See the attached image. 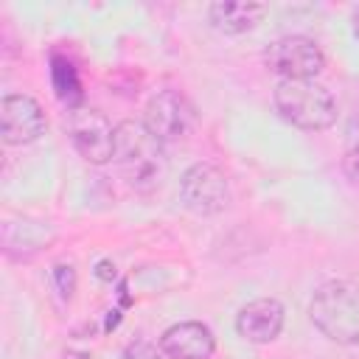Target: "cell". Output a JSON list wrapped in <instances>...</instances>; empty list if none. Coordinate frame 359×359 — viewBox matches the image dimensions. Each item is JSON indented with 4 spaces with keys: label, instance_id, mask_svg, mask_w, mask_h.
Masks as SVG:
<instances>
[{
    "label": "cell",
    "instance_id": "6da1fadb",
    "mask_svg": "<svg viewBox=\"0 0 359 359\" xmlns=\"http://www.w3.org/2000/svg\"><path fill=\"white\" fill-rule=\"evenodd\" d=\"M118 174L135 191H154L163 185L168 171V157L163 140L140 121H121L115 126V157Z\"/></svg>",
    "mask_w": 359,
    "mask_h": 359
},
{
    "label": "cell",
    "instance_id": "7a4b0ae2",
    "mask_svg": "<svg viewBox=\"0 0 359 359\" xmlns=\"http://www.w3.org/2000/svg\"><path fill=\"white\" fill-rule=\"evenodd\" d=\"M309 317L331 342L359 345V286L348 280L323 283L309 303Z\"/></svg>",
    "mask_w": 359,
    "mask_h": 359
},
{
    "label": "cell",
    "instance_id": "3957f363",
    "mask_svg": "<svg viewBox=\"0 0 359 359\" xmlns=\"http://www.w3.org/2000/svg\"><path fill=\"white\" fill-rule=\"evenodd\" d=\"M272 101L278 115L297 129L320 132L337 121L334 95L314 79H280Z\"/></svg>",
    "mask_w": 359,
    "mask_h": 359
},
{
    "label": "cell",
    "instance_id": "277c9868",
    "mask_svg": "<svg viewBox=\"0 0 359 359\" xmlns=\"http://www.w3.org/2000/svg\"><path fill=\"white\" fill-rule=\"evenodd\" d=\"M264 62L272 73L283 79H314L325 67V53L311 36L289 34V36L275 39L266 48Z\"/></svg>",
    "mask_w": 359,
    "mask_h": 359
},
{
    "label": "cell",
    "instance_id": "5b68a950",
    "mask_svg": "<svg viewBox=\"0 0 359 359\" xmlns=\"http://www.w3.org/2000/svg\"><path fill=\"white\" fill-rule=\"evenodd\" d=\"M143 123L163 143L185 140L196 129V107L177 90H160L149 98Z\"/></svg>",
    "mask_w": 359,
    "mask_h": 359
},
{
    "label": "cell",
    "instance_id": "8992f818",
    "mask_svg": "<svg viewBox=\"0 0 359 359\" xmlns=\"http://www.w3.org/2000/svg\"><path fill=\"white\" fill-rule=\"evenodd\" d=\"M67 135L87 163L101 165L115 157V126L98 109L76 107L67 118Z\"/></svg>",
    "mask_w": 359,
    "mask_h": 359
},
{
    "label": "cell",
    "instance_id": "52a82bcc",
    "mask_svg": "<svg viewBox=\"0 0 359 359\" xmlns=\"http://www.w3.org/2000/svg\"><path fill=\"white\" fill-rule=\"evenodd\" d=\"M180 196L188 210L199 216H213L230 205V185L216 165L194 163L180 180Z\"/></svg>",
    "mask_w": 359,
    "mask_h": 359
},
{
    "label": "cell",
    "instance_id": "ba28073f",
    "mask_svg": "<svg viewBox=\"0 0 359 359\" xmlns=\"http://www.w3.org/2000/svg\"><path fill=\"white\" fill-rule=\"evenodd\" d=\"M45 112L25 93H8L0 101V135L8 146H25L45 135Z\"/></svg>",
    "mask_w": 359,
    "mask_h": 359
},
{
    "label": "cell",
    "instance_id": "9c48e42d",
    "mask_svg": "<svg viewBox=\"0 0 359 359\" xmlns=\"http://www.w3.org/2000/svg\"><path fill=\"white\" fill-rule=\"evenodd\" d=\"M283 306L275 297H258L238 309L236 331L247 342H272L283 328Z\"/></svg>",
    "mask_w": 359,
    "mask_h": 359
},
{
    "label": "cell",
    "instance_id": "30bf717a",
    "mask_svg": "<svg viewBox=\"0 0 359 359\" xmlns=\"http://www.w3.org/2000/svg\"><path fill=\"white\" fill-rule=\"evenodd\" d=\"M160 348L168 359H208L216 348V337L202 323H174L163 331Z\"/></svg>",
    "mask_w": 359,
    "mask_h": 359
},
{
    "label": "cell",
    "instance_id": "8fae6325",
    "mask_svg": "<svg viewBox=\"0 0 359 359\" xmlns=\"http://www.w3.org/2000/svg\"><path fill=\"white\" fill-rule=\"evenodd\" d=\"M266 14L264 3H250V0H224V3H213L208 8L210 25L222 34H244L252 31Z\"/></svg>",
    "mask_w": 359,
    "mask_h": 359
},
{
    "label": "cell",
    "instance_id": "7c38bea8",
    "mask_svg": "<svg viewBox=\"0 0 359 359\" xmlns=\"http://www.w3.org/2000/svg\"><path fill=\"white\" fill-rule=\"evenodd\" d=\"M53 84H56V93L59 98L65 101H79V79H76V70L70 62L65 59H53Z\"/></svg>",
    "mask_w": 359,
    "mask_h": 359
},
{
    "label": "cell",
    "instance_id": "4fadbf2b",
    "mask_svg": "<svg viewBox=\"0 0 359 359\" xmlns=\"http://www.w3.org/2000/svg\"><path fill=\"white\" fill-rule=\"evenodd\" d=\"M53 280H59V294L62 297H70L73 294V286H76V272H73V266L67 264H59V266H53Z\"/></svg>",
    "mask_w": 359,
    "mask_h": 359
},
{
    "label": "cell",
    "instance_id": "5bb4252c",
    "mask_svg": "<svg viewBox=\"0 0 359 359\" xmlns=\"http://www.w3.org/2000/svg\"><path fill=\"white\" fill-rule=\"evenodd\" d=\"M342 168H345V177L353 182V185H359V143L345 154V160H342Z\"/></svg>",
    "mask_w": 359,
    "mask_h": 359
},
{
    "label": "cell",
    "instance_id": "9a60e30c",
    "mask_svg": "<svg viewBox=\"0 0 359 359\" xmlns=\"http://www.w3.org/2000/svg\"><path fill=\"white\" fill-rule=\"evenodd\" d=\"M98 278H115V266L109 261H101L98 264Z\"/></svg>",
    "mask_w": 359,
    "mask_h": 359
},
{
    "label": "cell",
    "instance_id": "2e32d148",
    "mask_svg": "<svg viewBox=\"0 0 359 359\" xmlns=\"http://www.w3.org/2000/svg\"><path fill=\"white\" fill-rule=\"evenodd\" d=\"M351 28H353V34L359 36V6H356L353 14H351Z\"/></svg>",
    "mask_w": 359,
    "mask_h": 359
}]
</instances>
